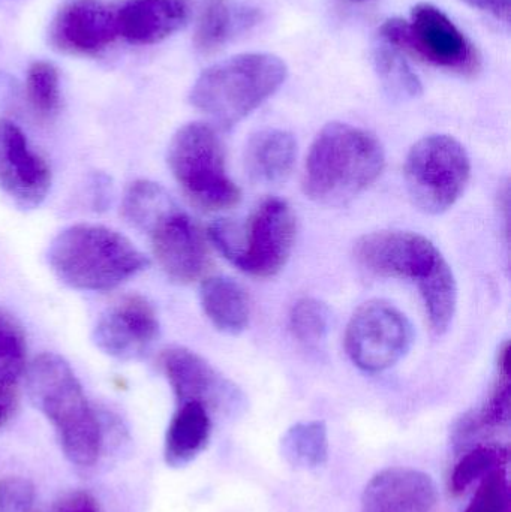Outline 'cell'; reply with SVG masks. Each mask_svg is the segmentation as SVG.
<instances>
[{"label":"cell","mask_w":511,"mask_h":512,"mask_svg":"<svg viewBox=\"0 0 511 512\" xmlns=\"http://www.w3.org/2000/svg\"><path fill=\"white\" fill-rule=\"evenodd\" d=\"M386 165L380 141L348 123L321 129L306 156L303 191L323 206H342L377 182Z\"/></svg>","instance_id":"obj_1"},{"label":"cell","mask_w":511,"mask_h":512,"mask_svg":"<svg viewBox=\"0 0 511 512\" xmlns=\"http://www.w3.org/2000/svg\"><path fill=\"white\" fill-rule=\"evenodd\" d=\"M27 390L53 426L66 459L77 468H92L101 454V427L68 361L53 352L38 355L27 369Z\"/></svg>","instance_id":"obj_2"},{"label":"cell","mask_w":511,"mask_h":512,"mask_svg":"<svg viewBox=\"0 0 511 512\" xmlns=\"http://www.w3.org/2000/svg\"><path fill=\"white\" fill-rule=\"evenodd\" d=\"M53 273L78 291H110L149 265L146 255L116 230L77 224L60 231L47 251Z\"/></svg>","instance_id":"obj_3"},{"label":"cell","mask_w":511,"mask_h":512,"mask_svg":"<svg viewBox=\"0 0 511 512\" xmlns=\"http://www.w3.org/2000/svg\"><path fill=\"white\" fill-rule=\"evenodd\" d=\"M284 60L270 53H246L216 63L192 86V107L231 128L278 92L287 78Z\"/></svg>","instance_id":"obj_4"},{"label":"cell","mask_w":511,"mask_h":512,"mask_svg":"<svg viewBox=\"0 0 511 512\" xmlns=\"http://www.w3.org/2000/svg\"><path fill=\"white\" fill-rule=\"evenodd\" d=\"M297 221L287 201L269 198L249 216L245 227L228 219L213 222L207 237L234 267L269 279L287 265L296 242Z\"/></svg>","instance_id":"obj_5"},{"label":"cell","mask_w":511,"mask_h":512,"mask_svg":"<svg viewBox=\"0 0 511 512\" xmlns=\"http://www.w3.org/2000/svg\"><path fill=\"white\" fill-rule=\"evenodd\" d=\"M168 167L195 206L207 212L230 210L242 192L228 176L225 150L218 132L207 123H188L171 138Z\"/></svg>","instance_id":"obj_6"},{"label":"cell","mask_w":511,"mask_h":512,"mask_svg":"<svg viewBox=\"0 0 511 512\" xmlns=\"http://www.w3.org/2000/svg\"><path fill=\"white\" fill-rule=\"evenodd\" d=\"M404 176L413 203L428 215H441L455 206L470 182V156L456 138L429 135L411 147Z\"/></svg>","instance_id":"obj_7"},{"label":"cell","mask_w":511,"mask_h":512,"mask_svg":"<svg viewBox=\"0 0 511 512\" xmlns=\"http://www.w3.org/2000/svg\"><path fill=\"white\" fill-rule=\"evenodd\" d=\"M381 36L396 50L407 51L423 62L459 74H476L480 57L476 47L456 24L431 3H419L411 21L390 18L381 26Z\"/></svg>","instance_id":"obj_8"},{"label":"cell","mask_w":511,"mask_h":512,"mask_svg":"<svg viewBox=\"0 0 511 512\" xmlns=\"http://www.w3.org/2000/svg\"><path fill=\"white\" fill-rule=\"evenodd\" d=\"M413 342L410 319L384 300L363 303L351 316L345 333L348 357L359 369L371 373L395 366L408 354Z\"/></svg>","instance_id":"obj_9"},{"label":"cell","mask_w":511,"mask_h":512,"mask_svg":"<svg viewBox=\"0 0 511 512\" xmlns=\"http://www.w3.org/2000/svg\"><path fill=\"white\" fill-rule=\"evenodd\" d=\"M360 267L386 279L422 282L444 258L431 240L411 231H377L354 245Z\"/></svg>","instance_id":"obj_10"},{"label":"cell","mask_w":511,"mask_h":512,"mask_svg":"<svg viewBox=\"0 0 511 512\" xmlns=\"http://www.w3.org/2000/svg\"><path fill=\"white\" fill-rule=\"evenodd\" d=\"M119 36L117 8L104 0H68L48 29L53 50L69 56H96Z\"/></svg>","instance_id":"obj_11"},{"label":"cell","mask_w":511,"mask_h":512,"mask_svg":"<svg viewBox=\"0 0 511 512\" xmlns=\"http://www.w3.org/2000/svg\"><path fill=\"white\" fill-rule=\"evenodd\" d=\"M161 364L179 405L195 402L209 412L227 414L242 408V393L236 385L216 372L197 352L183 346H171L162 354Z\"/></svg>","instance_id":"obj_12"},{"label":"cell","mask_w":511,"mask_h":512,"mask_svg":"<svg viewBox=\"0 0 511 512\" xmlns=\"http://www.w3.org/2000/svg\"><path fill=\"white\" fill-rule=\"evenodd\" d=\"M51 188L47 161L30 147L24 132L0 119V191L21 210L41 206Z\"/></svg>","instance_id":"obj_13"},{"label":"cell","mask_w":511,"mask_h":512,"mask_svg":"<svg viewBox=\"0 0 511 512\" xmlns=\"http://www.w3.org/2000/svg\"><path fill=\"white\" fill-rule=\"evenodd\" d=\"M159 337L152 304L141 295H128L108 307L93 328V343L104 354L122 361L140 360Z\"/></svg>","instance_id":"obj_14"},{"label":"cell","mask_w":511,"mask_h":512,"mask_svg":"<svg viewBox=\"0 0 511 512\" xmlns=\"http://www.w3.org/2000/svg\"><path fill=\"white\" fill-rule=\"evenodd\" d=\"M146 234L152 242L153 255L171 280L192 283L206 274L210 265L206 239L179 206L162 216Z\"/></svg>","instance_id":"obj_15"},{"label":"cell","mask_w":511,"mask_h":512,"mask_svg":"<svg viewBox=\"0 0 511 512\" xmlns=\"http://www.w3.org/2000/svg\"><path fill=\"white\" fill-rule=\"evenodd\" d=\"M438 489L431 475L410 468L378 472L362 496V512H431Z\"/></svg>","instance_id":"obj_16"},{"label":"cell","mask_w":511,"mask_h":512,"mask_svg":"<svg viewBox=\"0 0 511 512\" xmlns=\"http://www.w3.org/2000/svg\"><path fill=\"white\" fill-rule=\"evenodd\" d=\"M186 20L185 0H126L117 8L119 35L134 45L158 44L179 32Z\"/></svg>","instance_id":"obj_17"},{"label":"cell","mask_w":511,"mask_h":512,"mask_svg":"<svg viewBox=\"0 0 511 512\" xmlns=\"http://www.w3.org/2000/svg\"><path fill=\"white\" fill-rule=\"evenodd\" d=\"M296 156L293 134L282 129H264L252 135L246 144V173L260 185H279L290 177Z\"/></svg>","instance_id":"obj_18"},{"label":"cell","mask_w":511,"mask_h":512,"mask_svg":"<svg viewBox=\"0 0 511 512\" xmlns=\"http://www.w3.org/2000/svg\"><path fill=\"white\" fill-rule=\"evenodd\" d=\"M210 435V412L200 403H180L165 435V463L177 469L194 462L209 445Z\"/></svg>","instance_id":"obj_19"},{"label":"cell","mask_w":511,"mask_h":512,"mask_svg":"<svg viewBox=\"0 0 511 512\" xmlns=\"http://www.w3.org/2000/svg\"><path fill=\"white\" fill-rule=\"evenodd\" d=\"M201 307L209 321L225 334L242 333L251 319V303L245 289L230 277H209L201 283Z\"/></svg>","instance_id":"obj_20"},{"label":"cell","mask_w":511,"mask_h":512,"mask_svg":"<svg viewBox=\"0 0 511 512\" xmlns=\"http://www.w3.org/2000/svg\"><path fill=\"white\" fill-rule=\"evenodd\" d=\"M417 285L425 303L432 331L441 336L449 330L458 304V285L449 262L441 259L434 270Z\"/></svg>","instance_id":"obj_21"},{"label":"cell","mask_w":511,"mask_h":512,"mask_svg":"<svg viewBox=\"0 0 511 512\" xmlns=\"http://www.w3.org/2000/svg\"><path fill=\"white\" fill-rule=\"evenodd\" d=\"M281 453L288 465L296 469L321 468L329 459V435L323 421L297 423L285 432Z\"/></svg>","instance_id":"obj_22"},{"label":"cell","mask_w":511,"mask_h":512,"mask_svg":"<svg viewBox=\"0 0 511 512\" xmlns=\"http://www.w3.org/2000/svg\"><path fill=\"white\" fill-rule=\"evenodd\" d=\"M251 21L252 12H236L227 0H209L195 29V48L203 54L215 53L227 44L237 27L246 26Z\"/></svg>","instance_id":"obj_23"},{"label":"cell","mask_w":511,"mask_h":512,"mask_svg":"<svg viewBox=\"0 0 511 512\" xmlns=\"http://www.w3.org/2000/svg\"><path fill=\"white\" fill-rule=\"evenodd\" d=\"M176 207L171 195L159 183L150 180L132 183L122 201L123 218L144 234Z\"/></svg>","instance_id":"obj_24"},{"label":"cell","mask_w":511,"mask_h":512,"mask_svg":"<svg viewBox=\"0 0 511 512\" xmlns=\"http://www.w3.org/2000/svg\"><path fill=\"white\" fill-rule=\"evenodd\" d=\"M374 59L383 86L392 98L408 101L422 95V83L405 62L404 57L392 45L378 47Z\"/></svg>","instance_id":"obj_25"},{"label":"cell","mask_w":511,"mask_h":512,"mask_svg":"<svg viewBox=\"0 0 511 512\" xmlns=\"http://www.w3.org/2000/svg\"><path fill=\"white\" fill-rule=\"evenodd\" d=\"M26 96L41 119H53L60 110V77L53 63L38 60L27 69Z\"/></svg>","instance_id":"obj_26"},{"label":"cell","mask_w":511,"mask_h":512,"mask_svg":"<svg viewBox=\"0 0 511 512\" xmlns=\"http://www.w3.org/2000/svg\"><path fill=\"white\" fill-rule=\"evenodd\" d=\"M27 345L21 325L0 309V387L14 388L26 370Z\"/></svg>","instance_id":"obj_27"},{"label":"cell","mask_w":511,"mask_h":512,"mask_svg":"<svg viewBox=\"0 0 511 512\" xmlns=\"http://www.w3.org/2000/svg\"><path fill=\"white\" fill-rule=\"evenodd\" d=\"M509 453L501 447L482 445L465 454L452 474L450 487L455 495H461L470 489L476 481L483 480L486 475L497 469L506 468Z\"/></svg>","instance_id":"obj_28"},{"label":"cell","mask_w":511,"mask_h":512,"mask_svg":"<svg viewBox=\"0 0 511 512\" xmlns=\"http://www.w3.org/2000/svg\"><path fill=\"white\" fill-rule=\"evenodd\" d=\"M329 307L317 298H300L290 313V330L300 343L317 346L326 340L330 330Z\"/></svg>","instance_id":"obj_29"},{"label":"cell","mask_w":511,"mask_h":512,"mask_svg":"<svg viewBox=\"0 0 511 512\" xmlns=\"http://www.w3.org/2000/svg\"><path fill=\"white\" fill-rule=\"evenodd\" d=\"M465 512H510V487L506 468L486 475Z\"/></svg>","instance_id":"obj_30"},{"label":"cell","mask_w":511,"mask_h":512,"mask_svg":"<svg viewBox=\"0 0 511 512\" xmlns=\"http://www.w3.org/2000/svg\"><path fill=\"white\" fill-rule=\"evenodd\" d=\"M35 502V487L26 478L0 481V512H30Z\"/></svg>","instance_id":"obj_31"},{"label":"cell","mask_w":511,"mask_h":512,"mask_svg":"<svg viewBox=\"0 0 511 512\" xmlns=\"http://www.w3.org/2000/svg\"><path fill=\"white\" fill-rule=\"evenodd\" d=\"M462 2L467 3L471 8L492 15L498 21L510 23V0H462Z\"/></svg>","instance_id":"obj_32"},{"label":"cell","mask_w":511,"mask_h":512,"mask_svg":"<svg viewBox=\"0 0 511 512\" xmlns=\"http://www.w3.org/2000/svg\"><path fill=\"white\" fill-rule=\"evenodd\" d=\"M57 512H99L98 505L87 493H74L60 504Z\"/></svg>","instance_id":"obj_33"},{"label":"cell","mask_w":511,"mask_h":512,"mask_svg":"<svg viewBox=\"0 0 511 512\" xmlns=\"http://www.w3.org/2000/svg\"><path fill=\"white\" fill-rule=\"evenodd\" d=\"M12 400V388L0 387V426H3L11 415Z\"/></svg>","instance_id":"obj_34"}]
</instances>
